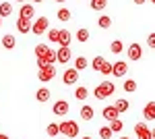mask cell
I'll use <instances>...</instances> for the list:
<instances>
[{"mask_svg": "<svg viewBox=\"0 0 155 139\" xmlns=\"http://www.w3.org/2000/svg\"><path fill=\"white\" fill-rule=\"evenodd\" d=\"M114 89H116V85H114V83L104 81V83H99L95 89H93V96H95L97 100H106V98H110V96L114 93Z\"/></svg>", "mask_w": 155, "mask_h": 139, "instance_id": "obj_1", "label": "cell"}, {"mask_svg": "<svg viewBox=\"0 0 155 139\" xmlns=\"http://www.w3.org/2000/svg\"><path fill=\"white\" fill-rule=\"evenodd\" d=\"M58 125H60V135H66V137H71V139L79 135V125L74 120H62Z\"/></svg>", "mask_w": 155, "mask_h": 139, "instance_id": "obj_2", "label": "cell"}, {"mask_svg": "<svg viewBox=\"0 0 155 139\" xmlns=\"http://www.w3.org/2000/svg\"><path fill=\"white\" fill-rule=\"evenodd\" d=\"M48 27H50V21L46 19V17H37L31 31H33L35 35H41V33H48Z\"/></svg>", "mask_w": 155, "mask_h": 139, "instance_id": "obj_3", "label": "cell"}, {"mask_svg": "<svg viewBox=\"0 0 155 139\" xmlns=\"http://www.w3.org/2000/svg\"><path fill=\"white\" fill-rule=\"evenodd\" d=\"M54 77H56V69H54V64H52V67H44V69L37 71V79H39V81H44V83L52 81Z\"/></svg>", "mask_w": 155, "mask_h": 139, "instance_id": "obj_4", "label": "cell"}, {"mask_svg": "<svg viewBox=\"0 0 155 139\" xmlns=\"http://www.w3.org/2000/svg\"><path fill=\"white\" fill-rule=\"evenodd\" d=\"M134 133H137V139H153L151 129L147 127L145 123H137V125H134Z\"/></svg>", "mask_w": 155, "mask_h": 139, "instance_id": "obj_5", "label": "cell"}, {"mask_svg": "<svg viewBox=\"0 0 155 139\" xmlns=\"http://www.w3.org/2000/svg\"><path fill=\"white\" fill-rule=\"evenodd\" d=\"M62 81L66 83V85H72V83L79 81V69H66L64 71V75H62Z\"/></svg>", "mask_w": 155, "mask_h": 139, "instance_id": "obj_6", "label": "cell"}, {"mask_svg": "<svg viewBox=\"0 0 155 139\" xmlns=\"http://www.w3.org/2000/svg\"><path fill=\"white\" fill-rule=\"evenodd\" d=\"M141 56H143V48H141V44H130L128 46V58H130L132 62H137V60H141Z\"/></svg>", "mask_w": 155, "mask_h": 139, "instance_id": "obj_7", "label": "cell"}, {"mask_svg": "<svg viewBox=\"0 0 155 139\" xmlns=\"http://www.w3.org/2000/svg\"><path fill=\"white\" fill-rule=\"evenodd\" d=\"M17 29H19V33H29V31L33 29L31 19H27V17H19V21H17Z\"/></svg>", "mask_w": 155, "mask_h": 139, "instance_id": "obj_8", "label": "cell"}, {"mask_svg": "<svg viewBox=\"0 0 155 139\" xmlns=\"http://www.w3.org/2000/svg\"><path fill=\"white\" fill-rule=\"evenodd\" d=\"M54 114L56 116H66L68 114V102L66 100H58V102H54Z\"/></svg>", "mask_w": 155, "mask_h": 139, "instance_id": "obj_9", "label": "cell"}, {"mask_svg": "<svg viewBox=\"0 0 155 139\" xmlns=\"http://www.w3.org/2000/svg\"><path fill=\"white\" fill-rule=\"evenodd\" d=\"M56 54H58L60 64H68V60H71V46H60V50H56Z\"/></svg>", "mask_w": 155, "mask_h": 139, "instance_id": "obj_10", "label": "cell"}, {"mask_svg": "<svg viewBox=\"0 0 155 139\" xmlns=\"http://www.w3.org/2000/svg\"><path fill=\"white\" fill-rule=\"evenodd\" d=\"M126 73H128V64H126L124 60L114 62V71H112V75H116V77H124Z\"/></svg>", "mask_w": 155, "mask_h": 139, "instance_id": "obj_11", "label": "cell"}, {"mask_svg": "<svg viewBox=\"0 0 155 139\" xmlns=\"http://www.w3.org/2000/svg\"><path fill=\"white\" fill-rule=\"evenodd\" d=\"M101 116L106 118V120H116L120 116V112H118V108L116 106H106L104 108V112H101Z\"/></svg>", "mask_w": 155, "mask_h": 139, "instance_id": "obj_12", "label": "cell"}, {"mask_svg": "<svg viewBox=\"0 0 155 139\" xmlns=\"http://www.w3.org/2000/svg\"><path fill=\"white\" fill-rule=\"evenodd\" d=\"M143 116H145V120H155V102H149V104H145V108H143Z\"/></svg>", "mask_w": 155, "mask_h": 139, "instance_id": "obj_13", "label": "cell"}, {"mask_svg": "<svg viewBox=\"0 0 155 139\" xmlns=\"http://www.w3.org/2000/svg\"><path fill=\"white\" fill-rule=\"evenodd\" d=\"M35 100L37 102H48L50 100V89L48 87H39L35 92Z\"/></svg>", "mask_w": 155, "mask_h": 139, "instance_id": "obj_14", "label": "cell"}, {"mask_svg": "<svg viewBox=\"0 0 155 139\" xmlns=\"http://www.w3.org/2000/svg\"><path fill=\"white\" fill-rule=\"evenodd\" d=\"M33 15H35V9H33L31 4H23L21 11H19V17H27V19H31Z\"/></svg>", "mask_w": 155, "mask_h": 139, "instance_id": "obj_15", "label": "cell"}, {"mask_svg": "<svg viewBox=\"0 0 155 139\" xmlns=\"http://www.w3.org/2000/svg\"><path fill=\"white\" fill-rule=\"evenodd\" d=\"M15 44H17V40H15V35L6 33L4 37H2V48H6V50H12V48H15Z\"/></svg>", "mask_w": 155, "mask_h": 139, "instance_id": "obj_16", "label": "cell"}, {"mask_svg": "<svg viewBox=\"0 0 155 139\" xmlns=\"http://www.w3.org/2000/svg\"><path fill=\"white\" fill-rule=\"evenodd\" d=\"M71 33L68 29H60V46H71Z\"/></svg>", "mask_w": 155, "mask_h": 139, "instance_id": "obj_17", "label": "cell"}, {"mask_svg": "<svg viewBox=\"0 0 155 139\" xmlns=\"http://www.w3.org/2000/svg\"><path fill=\"white\" fill-rule=\"evenodd\" d=\"M114 106L118 108V112L122 114V112H126L128 108H130V104H128V100H122V98H118L116 102H114Z\"/></svg>", "mask_w": 155, "mask_h": 139, "instance_id": "obj_18", "label": "cell"}, {"mask_svg": "<svg viewBox=\"0 0 155 139\" xmlns=\"http://www.w3.org/2000/svg\"><path fill=\"white\" fill-rule=\"evenodd\" d=\"M81 118H83V120H91V118H93V108L89 104H85L83 108H81Z\"/></svg>", "mask_w": 155, "mask_h": 139, "instance_id": "obj_19", "label": "cell"}, {"mask_svg": "<svg viewBox=\"0 0 155 139\" xmlns=\"http://www.w3.org/2000/svg\"><path fill=\"white\" fill-rule=\"evenodd\" d=\"M48 54H50V48L46 44H37L35 46V56L37 58H44V56H48Z\"/></svg>", "mask_w": 155, "mask_h": 139, "instance_id": "obj_20", "label": "cell"}, {"mask_svg": "<svg viewBox=\"0 0 155 139\" xmlns=\"http://www.w3.org/2000/svg\"><path fill=\"white\" fill-rule=\"evenodd\" d=\"M89 67V60L85 56H79V58H74V69H79V71H85Z\"/></svg>", "mask_w": 155, "mask_h": 139, "instance_id": "obj_21", "label": "cell"}, {"mask_svg": "<svg viewBox=\"0 0 155 139\" xmlns=\"http://www.w3.org/2000/svg\"><path fill=\"white\" fill-rule=\"evenodd\" d=\"M97 25H99V29H110V27H112V19L106 17V15H101V17L97 19Z\"/></svg>", "mask_w": 155, "mask_h": 139, "instance_id": "obj_22", "label": "cell"}, {"mask_svg": "<svg viewBox=\"0 0 155 139\" xmlns=\"http://www.w3.org/2000/svg\"><path fill=\"white\" fill-rule=\"evenodd\" d=\"M11 12H12L11 2H2V4H0V17H11Z\"/></svg>", "mask_w": 155, "mask_h": 139, "instance_id": "obj_23", "label": "cell"}, {"mask_svg": "<svg viewBox=\"0 0 155 139\" xmlns=\"http://www.w3.org/2000/svg\"><path fill=\"white\" fill-rule=\"evenodd\" d=\"M104 62H106V58H104V56H95L93 60H91V69H95L97 73H99L101 67H104Z\"/></svg>", "mask_w": 155, "mask_h": 139, "instance_id": "obj_24", "label": "cell"}, {"mask_svg": "<svg viewBox=\"0 0 155 139\" xmlns=\"http://www.w3.org/2000/svg\"><path fill=\"white\" fill-rule=\"evenodd\" d=\"M124 50V44L120 42V40H114L112 44H110V52H114V54H120Z\"/></svg>", "mask_w": 155, "mask_h": 139, "instance_id": "obj_25", "label": "cell"}, {"mask_svg": "<svg viewBox=\"0 0 155 139\" xmlns=\"http://www.w3.org/2000/svg\"><path fill=\"white\" fill-rule=\"evenodd\" d=\"M46 133H48L50 137H56V135H60V125H56V123H50L48 129H46Z\"/></svg>", "mask_w": 155, "mask_h": 139, "instance_id": "obj_26", "label": "cell"}, {"mask_svg": "<svg viewBox=\"0 0 155 139\" xmlns=\"http://www.w3.org/2000/svg\"><path fill=\"white\" fill-rule=\"evenodd\" d=\"M48 40L52 44H60V29H50L48 31Z\"/></svg>", "mask_w": 155, "mask_h": 139, "instance_id": "obj_27", "label": "cell"}, {"mask_svg": "<svg viewBox=\"0 0 155 139\" xmlns=\"http://www.w3.org/2000/svg\"><path fill=\"white\" fill-rule=\"evenodd\" d=\"M122 87H124V92L132 93V92H137V81H134V79H126V81H124V85H122Z\"/></svg>", "mask_w": 155, "mask_h": 139, "instance_id": "obj_28", "label": "cell"}, {"mask_svg": "<svg viewBox=\"0 0 155 139\" xmlns=\"http://www.w3.org/2000/svg\"><path fill=\"white\" fill-rule=\"evenodd\" d=\"M87 96H89V89L87 87H77V92H74V98L77 100H87Z\"/></svg>", "mask_w": 155, "mask_h": 139, "instance_id": "obj_29", "label": "cell"}, {"mask_svg": "<svg viewBox=\"0 0 155 139\" xmlns=\"http://www.w3.org/2000/svg\"><path fill=\"white\" fill-rule=\"evenodd\" d=\"M77 40H79V42H81V44H85V42H87V40H89V29H79V31H77Z\"/></svg>", "mask_w": 155, "mask_h": 139, "instance_id": "obj_30", "label": "cell"}, {"mask_svg": "<svg viewBox=\"0 0 155 139\" xmlns=\"http://www.w3.org/2000/svg\"><path fill=\"white\" fill-rule=\"evenodd\" d=\"M107 4V0H91V9L93 11H104Z\"/></svg>", "mask_w": 155, "mask_h": 139, "instance_id": "obj_31", "label": "cell"}, {"mask_svg": "<svg viewBox=\"0 0 155 139\" xmlns=\"http://www.w3.org/2000/svg\"><path fill=\"white\" fill-rule=\"evenodd\" d=\"M56 17H58L60 21H68V19H71V11H68V9H60V11L56 12Z\"/></svg>", "mask_w": 155, "mask_h": 139, "instance_id": "obj_32", "label": "cell"}, {"mask_svg": "<svg viewBox=\"0 0 155 139\" xmlns=\"http://www.w3.org/2000/svg\"><path fill=\"white\" fill-rule=\"evenodd\" d=\"M122 127H124V125H122V120H120V118H116V120H110V129H112L114 133L122 131Z\"/></svg>", "mask_w": 155, "mask_h": 139, "instance_id": "obj_33", "label": "cell"}, {"mask_svg": "<svg viewBox=\"0 0 155 139\" xmlns=\"http://www.w3.org/2000/svg\"><path fill=\"white\" fill-rule=\"evenodd\" d=\"M112 133H114V131H112L110 127H99V137H101V139H110V137H112Z\"/></svg>", "mask_w": 155, "mask_h": 139, "instance_id": "obj_34", "label": "cell"}, {"mask_svg": "<svg viewBox=\"0 0 155 139\" xmlns=\"http://www.w3.org/2000/svg\"><path fill=\"white\" fill-rule=\"evenodd\" d=\"M147 46L151 48V50H155V33H149V35H147Z\"/></svg>", "mask_w": 155, "mask_h": 139, "instance_id": "obj_35", "label": "cell"}, {"mask_svg": "<svg viewBox=\"0 0 155 139\" xmlns=\"http://www.w3.org/2000/svg\"><path fill=\"white\" fill-rule=\"evenodd\" d=\"M147 0H134V4H145Z\"/></svg>", "mask_w": 155, "mask_h": 139, "instance_id": "obj_36", "label": "cell"}, {"mask_svg": "<svg viewBox=\"0 0 155 139\" xmlns=\"http://www.w3.org/2000/svg\"><path fill=\"white\" fill-rule=\"evenodd\" d=\"M0 139H8V135H2V133H0Z\"/></svg>", "mask_w": 155, "mask_h": 139, "instance_id": "obj_37", "label": "cell"}, {"mask_svg": "<svg viewBox=\"0 0 155 139\" xmlns=\"http://www.w3.org/2000/svg\"><path fill=\"white\" fill-rule=\"evenodd\" d=\"M151 135H153V139H155V129H151Z\"/></svg>", "mask_w": 155, "mask_h": 139, "instance_id": "obj_38", "label": "cell"}, {"mask_svg": "<svg viewBox=\"0 0 155 139\" xmlns=\"http://www.w3.org/2000/svg\"><path fill=\"white\" fill-rule=\"evenodd\" d=\"M2 19H4V17H0V27H2Z\"/></svg>", "mask_w": 155, "mask_h": 139, "instance_id": "obj_39", "label": "cell"}, {"mask_svg": "<svg viewBox=\"0 0 155 139\" xmlns=\"http://www.w3.org/2000/svg\"><path fill=\"white\" fill-rule=\"evenodd\" d=\"M56 2H60V4H62V2H66V0H56Z\"/></svg>", "mask_w": 155, "mask_h": 139, "instance_id": "obj_40", "label": "cell"}, {"mask_svg": "<svg viewBox=\"0 0 155 139\" xmlns=\"http://www.w3.org/2000/svg\"><path fill=\"white\" fill-rule=\"evenodd\" d=\"M35 2H37V4H39V2H44V0H35Z\"/></svg>", "mask_w": 155, "mask_h": 139, "instance_id": "obj_41", "label": "cell"}, {"mask_svg": "<svg viewBox=\"0 0 155 139\" xmlns=\"http://www.w3.org/2000/svg\"><path fill=\"white\" fill-rule=\"evenodd\" d=\"M83 139H93V137H83Z\"/></svg>", "mask_w": 155, "mask_h": 139, "instance_id": "obj_42", "label": "cell"}, {"mask_svg": "<svg viewBox=\"0 0 155 139\" xmlns=\"http://www.w3.org/2000/svg\"><path fill=\"white\" fill-rule=\"evenodd\" d=\"M118 139H128V137H118Z\"/></svg>", "mask_w": 155, "mask_h": 139, "instance_id": "obj_43", "label": "cell"}, {"mask_svg": "<svg viewBox=\"0 0 155 139\" xmlns=\"http://www.w3.org/2000/svg\"><path fill=\"white\" fill-rule=\"evenodd\" d=\"M151 2H153V4H155V0H151Z\"/></svg>", "mask_w": 155, "mask_h": 139, "instance_id": "obj_44", "label": "cell"}, {"mask_svg": "<svg viewBox=\"0 0 155 139\" xmlns=\"http://www.w3.org/2000/svg\"><path fill=\"white\" fill-rule=\"evenodd\" d=\"M19 2H23V0H19Z\"/></svg>", "mask_w": 155, "mask_h": 139, "instance_id": "obj_45", "label": "cell"}]
</instances>
